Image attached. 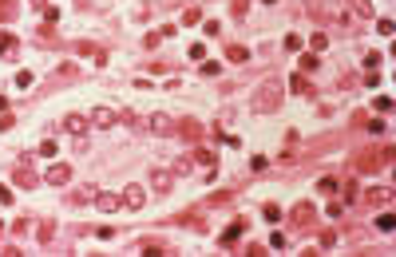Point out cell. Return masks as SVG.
Returning a JSON list of instances; mask_svg holds the SVG:
<instances>
[{
    "label": "cell",
    "mask_w": 396,
    "mask_h": 257,
    "mask_svg": "<svg viewBox=\"0 0 396 257\" xmlns=\"http://www.w3.org/2000/svg\"><path fill=\"white\" fill-rule=\"evenodd\" d=\"M309 12L325 24H337V28H349L357 16H369V0H309Z\"/></svg>",
    "instance_id": "cell-1"
},
{
    "label": "cell",
    "mask_w": 396,
    "mask_h": 257,
    "mask_svg": "<svg viewBox=\"0 0 396 257\" xmlns=\"http://www.w3.org/2000/svg\"><path fill=\"white\" fill-rule=\"evenodd\" d=\"M278 103H282V83H278V79H266V83L258 87V99H254V111H262V115H270V111H278Z\"/></svg>",
    "instance_id": "cell-2"
},
{
    "label": "cell",
    "mask_w": 396,
    "mask_h": 257,
    "mask_svg": "<svg viewBox=\"0 0 396 257\" xmlns=\"http://www.w3.org/2000/svg\"><path fill=\"white\" fill-rule=\"evenodd\" d=\"M143 202H147L143 186H127V190H123V206H127V210H143Z\"/></svg>",
    "instance_id": "cell-3"
},
{
    "label": "cell",
    "mask_w": 396,
    "mask_h": 257,
    "mask_svg": "<svg viewBox=\"0 0 396 257\" xmlns=\"http://www.w3.org/2000/svg\"><path fill=\"white\" fill-rule=\"evenodd\" d=\"M87 123H91V127H111V123H115V111H107V107H95V111L87 115Z\"/></svg>",
    "instance_id": "cell-4"
},
{
    "label": "cell",
    "mask_w": 396,
    "mask_h": 257,
    "mask_svg": "<svg viewBox=\"0 0 396 257\" xmlns=\"http://www.w3.org/2000/svg\"><path fill=\"white\" fill-rule=\"evenodd\" d=\"M67 178H71V170H67V162H56V166L48 170V182H52V186H63Z\"/></svg>",
    "instance_id": "cell-5"
},
{
    "label": "cell",
    "mask_w": 396,
    "mask_h": 257,
    "mask_svg": "<svg viewBox=\"0 0 396 257\" xmlns=\"http://www.w3.org/2000/svg\"><path fill=\"white\" fill-rule=\"evenodd\" d=\"M63 131H71V135H83V131H87V119H83V115H67V119H63Z\"/></svg>",
    "instance_id": "cell-6"
},
{
    "label": "cell",
    "mask_w": 396,
    "mask_h": 257,
    "mask_svg": "<svg viewBox=\"0 0 396 257\" xmlns=\"http://www.w3.org/2000/svg\"><path fill=\"white\" fill-rule=\"evenodd\" d=\"M151 182H155V190L163 194V190H170V182H174V174H170V170H155V178H151Z\"/></svg>",
    "instance_id": "cell-7"
},
{
    "label": "cell",
    "mask_w": 396,
    "mask_h": 257,
    "mask_svg": "<svg viewBox=\"0 0 396 257\" xmlns=\"http://www.w3.org/2000/svg\"><path fill=\"white\" fill-rule=\"evenodd\" d=\"M16 182H20V186H36V174H32L28 166H16Z\"/></svg>",
    "instance_id": "cell-8"
},
{
    "label": "cell",
    "mask_w": 396,
    "mask_h": 257,
    "mask_svg": "<svg viewBox=\"0 0 396 257\" xmlns=\"http://www.w3.org/2000/svg\"><path fill=\"white\" fill-rule=\"evenodd\" d=\"M309 218H313V206H297V210H293V222H297V226H309Z\"/></svg>",
    "instance_id": "cell-9"
},
{
    "label": "cell",
    "mask_w": 396,
    "mask_h": 257,
    "mask_svg": "<svg viewBox=\"0 0 396 257\" xmlns=\"http://www.w3.org/2000/svg\"><path fill=\"white\" fill-rule=\"evenodd\" d=\"M119 202H123V198H115V194H95V206H99V210H115Z\"/></svg>",
    "instance_id": "cell-10"
},
{
    "label": "cell",
    "mask_w": 396,
    "mask_h": 257,
    "mask_svg": "<svg viewBox=\"0 0 396 257\" xmlns=\"http://www.w3.org/2000/svg\"><path fill=\"white\" fill-rule=\"evenodd\" d=\"M226 55L234 59V63H246V59H250V51H246V48H230Z\"/></svg>",
    "instance_id": "cell-11"
},
{
    "label": "cell",
    "mask_w": 396,
    "mask_h": 257,
    "mask_svg": "<svg viewBox=\"0 0 396 257\" xmlns=\"http://www.w3.org/2000/svg\"><path fill=\"white\" fill-rule=\"evenodd\" d=\"M317 190H321V194H333V190H337V182H333V178H321V182H317Z\"/></svg>",
    "instance_id": "cell-12"
},
{
    "label": "cell",
    "mask_w": 396,
    "mask_h": 257,
    "mask_svg": "<svg viewBox=\"0 0 396 257\" xmlns=\"http://www.w3.org/2000/svg\"><path fill=\"white\" fill-rule=\"evenodd\" d=\"M12 12H16V4H12V0H0V20H8Z\"/></svg>",
    "instance_id": "cell-13"
},
{
    "label": "cell",
    "mask_w": 396,
    "mask_h": 257,
    "mask_svg": "<svg viewBox=\"0 0 396 257\" xmlns=\"http://www.w3.org/2000/svg\"><path fill=\"white\" fill-rule=\"evenodd\" d=\"M317 67V55H301V71H313Z\"/></svg>",
    "instance_id": "cell-14"
},
{
    "label": "cell",
    "mask_w": 396,
    "mask_h": 257,
    "mask_svg": "<svg viewBox=\"0 0 396 257\" xmlns=\"http://www.w3.org/2000/svg\"><path fill=\"white\" fill-rule=\"evenodd\" d=\"M377 226H381V230L389 234V230H393V214H381V218H377Z\"/></svg>",
    "instance_id": "cell-15"
},
{
    "label": "cell",
    "mask_w": 396,
    "mask_h": 257,
    "mask_svg": "<svg viewBox=\"0 0 396 257\" xmlns=\"http://www.w3.org/2000/svg\"><path fill=\"white\" fill-rule=\"evenodd\" d=\"M309 44H313V51H321V48H325V44H329V40H325L321 32H313V40H309Z\"/></svg>",
    "instance_id": "cell-16"
},
{
    "label": "cell",
    "mask_w": 396,
    "mask_h": 257,
    "mask_svg": "<svg viewBox=\"0 0 396 257\" xmlns=\"http://www.w3.org/2000/svg\"><path fill=\"white\" fill-rule=\"evenodd\" d=\"M238 234H242V222H238V226H230L226 234H222V242H234V238H238Z\"/></svg>",
    "instance_id": "cell-17"
},
{
    "label": "cell",
    "mask_w": 396,
    "mask_h": 257,
    "mask_svg": "<svg viewBox=\"0 0 396 257\" xmlns=\"http://www.w3.org/2000/svg\"><path fill=\"white\" fill-rule=\"evenodd\" d=\"M12 44H16V40H12L8 32H4V36H0V51H12Z\"/></svg>",
    "instance_id": "cell-18"
},
{
    "label": "cell",
    "mask_w": 396,
    "mask_h": 257,
    "mask_svg": "<svg viewBox=\"0 0 396 257\" xmlns=\"http://www.w3.org/2000/svg\"><path fill=\"white\" fill-rule=\"evenodd\" d=\"M0 202H4V206L12 202V190H8V186H0Z\"/></svg>",
    "instance_id": "cell-19"
}]
</instances>
